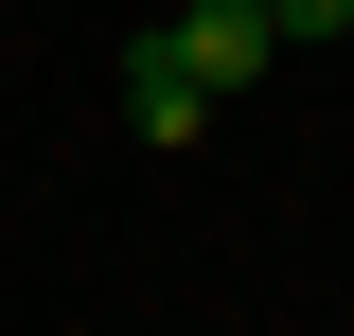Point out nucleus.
<instances>
[{
	"label": "nucleus",
	"mask_w": 354,
	"mask_h": 336,
	"mask_svg": "<svg viewBox=\"0 0 354 336\" xmlns=\"http://www.w3.org/2000/svg\"><path fill=\"white\" fill-rule=\"evenodd\" d=\"M160 36H177V71L213 88V106H248V88L283 71V18H266V0H177Z\"/></svg>",
	"instance_id": "1"
},
{
	"label": "nucleus",
	"mask_w": 354,
	"mask_h": 336,
	"mask_svg": "<svg viewBox=\"0 0 354 336\" xmlns=\"http://www.w3.org/2000/svg\"><path fill=\"white\" fill-rule=\"evenodd\" d=\"M283 18V53H319V36H354V0H266Z\"/></svg>",
	"instance_id": "3"
},
{
	"label": "nucleus",
	"mask_w": 354,
	"mask_h": 336,
	"mask_svg": "<svg viewBox=\"0 0 354 336\" xmlns=\"http://www.w3.org/2000/svg\"><path fill=\"white\" fill-rule=\"evenodd\" d=\"M195 124H213V88L177 71V36H142V53H124V142H160V160H177Z\"/></svg>",
	"instance_id": "2"
}]
</instances>
